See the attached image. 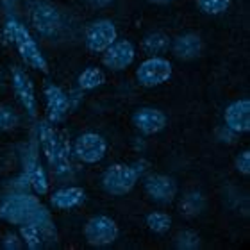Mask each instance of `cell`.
<instances>
[{
  "label": "cell",
  "instance_id": "5bb4252c",
  "mask_svg": "<svg viewBox=\"0 0 250 250\" xmlns=\"http://www.w3.org/2000/svg\"><path fill=\"white\" fill-rule=\"evenodd\" d=\"M136 129L143 134H156L167 127V116L156 107H141L132 116Z\"/></svg>",
  "mask_w": 250,
  "mask_h": 250
},
{
  "label": "cell",
  "instance_id": "30bf717a",
  "mask_svg": "<svg viewBox=\"0 0 250 250\" xmlns=\"http://www.w3.org/2000/svg\"><path fill=\"white\" fill-rule=\"evenodd\" d=\"M11 75H13V88H15L20 104L23 105V109L29 115L36 116V95H34V84H32L31 77L18 66L13 68Z\"/></svg>",
  "mask_w": 250,
  "mask_h": 250
},
{
  "label": "cell",
  "instance_id": "277c9868",
  "mask_svg": "<svg viewBox=\"0 0 250 250\" xmlns=\"http://www.w3.org/2000/svg\"><path fill=\"white\" fill-rule=\"evenodd\" d=\"M141 167H143V163H138V165H122V163L113 165L102 175V186L111 195H116V197L125 195L138 183V179L143 172Z\"/></svg>",
  "mask_w": 250,
  "mask_h": 250
},
{
  "label": "cell",
  "instance_id": "d6986e66",
  "mask_svg": "<svg viewBox=\"0 0 250 250\" xmlns=\"http://www.w3.org/2000/svg\"><path fill=\"white\" fill-rule=\"evenodd\" d=\"M77 83H79V88L81 89L89 91V89H95V88H99V86H102V84L105 83V75L100 68L89 66L79 75Z\"/></svg>",
  "mask_w": 250,
  "mask_h": 250
},
{
  "label": "cell",
  "instance_id": "ba28073f",
  "mask_svg": "<svg viewBox=\"0 0 250 250\" xmlns=\"http://www.w3.org/2000/svg\"><path fill=\"white\" fill-rule=\"evenodd\" d=\"M116 27L111 20H97L86 29V47L91 52H104L111 43L116 42Z\"/></svg>",
  "mask_w": 250,
  "mask_h": 250
},
{
  "label": "cell",
  "instance_id": "2e32d148",
  "mask_svg": "<svg viewBox=\"0 0 250 250\" xmlns=\"http://www.w3.org/2000/svg\"><path fill=\"white\" fill-rule=\"evenodd\" d=\"M23 167H25L23 177L27 179L29 186H32V189H34L38 195H45V193L48 191V179H47V173H45V170H43V167H42V163L38 159L34 148H31L29 154L25 156Z\"/></svg>",
  "mask_w": 250,
  "mask_h": 250
},
{
  "label": "cell",
  "instance_id": "8992f818",
  "mask_svg": "<svg viewBox=\"0 0 250 250\" xmlns=\"http://www.w3.org/2000/svg\"><path fill=\"white\" fill-rule=\"evenodd\" d=\"M105 152H107V143L102 136L95 132H84L73 143V154L77 156V159L89 165L102 161Z\"/></svg>",
  "mask_w": 250,
  "mask_h": 250
},
{
  "label": "cell",
  "instance_id": "3957f363",
  "mask_svg": "<svg viewBox=\"0 0 250 250\" xmlns=\"http://www.w3.org/2000/svg\"><path fill=\"white\" fill-rule=\"evenodd\" d=\"M42 208L43 204L32 195H27V193L9 195L0 204V220H5L13 225L27 224L36 218Z\"/></svg>",
  "mask_w": 250,
  "mask_h": 250
},
{
  "label": "cell",
  "instance_id": "4fadbf2b",
  "mask_svg": "<svg viewBox=\"0 0 250 250\" xmlns=\"http://www.w3.org/2000/svg\"><path fill=\"white\" fill-rule=\"evenodd\" d=\"M225 125L236 134L247 132L250 129V100H236L232 104L227 105L225 109Z\"/></svg>",
  "mask_w": 250,
  "mask_h": 250
},
{
  "label": "cell",
  "instance_id": "484cf974",
  "mask_svg": "<svg viewBox=\"0 0 250 250\" xmlns=\"http://www.w3.org/2000/svg\"><path fill=\"white\" fill-rule=\"evenodd\" d=\"M198 236L193 230H184L177 236V247L179 249H197L198 247Z\"/></svg>",
  "mask_w": 250,
  "mask_h": 250
},
{
  "label": "cell",
  "instance_id": "6da1fadb",
  "mask_svg": "<svg viewBox=\"0 0 250 250\" xmlns=\"http://www.w3.org/2000/svg\"><path fill=\"white\" fill-rule=\"evenodd\" d=\"M4 40L7 43H13L18 48L21 59L27 64H31L32 68H36L40 72H47V59L43 58L36 40L31 36L27 27H23L16 20H7L4 27Z\"/></svg>",
  "mask_w": 250,
  "mask_h": 250
},
{
  "label": "cell",
  "instance_id": "83f0119b",
  "mask_svg": "<svg viewBox=\"0 0 250 250\" xmlns=\"http://www.w3.org/2000/svg\"><path fill=\"white\" fill-rule=\"evenodd\" d=\"M4 247L5 249H20V241H18V238L15 234H7L5 236Z\"/></svg>",
  "mask_w": 250,
  "mask_h": 250
},
{
  "label": "cell",
  "instance_id": "7c38bea8",
  "mask_svg": "<svg viewBox=\"0 0 250 250\" xmlns=\"http://www.w3.org/2000/svg\"><path fill=\"white\" fill-rule=\"evenodd\" d=\"M32 23L43 36H52L61 27V16L50 4H36L32 11Z\"/></svg>",
  "mask_w": 250,
  "mask_h": 250
},
{
  "label": "cell",
  "instance_id": "7402d4cb",
  "mask_svg": "<svg viewBox=\"0 0 250 250\" xmlns=\"http://www.w3.org/2000/svg\"><path fill=\"white\" fill-rule=\"evenodd\" d=\"M202 208H204V197L197 191L188 193L186 197L181 200V213L184 216H195V214H198L202 211Z\"/></svg>",
  "mask_w": 250,
  "mask_h": 250
},
{
  "label": "cell",
  "instance_id": "52a82bcc",
  "mask_svg": "<svg viewBox=\"0 0 250 250\" xmlns=\"http://www.w3.org/2000/svg\"><path fill=\"white\" fill-rule=\"evenodd\" d=\"M84 236L89 245L105 247L118 238V227L109 216H93L84 227Z\"/></svg>",
  "mask_w": 250,
  "mask_h": 250
},
{
  "label": "cell",
  "instance_id": "cb8c5ba5",
  "mask_svg": "<svg viewBox=\"0 0 250 250\" xmlns=\"http://www.w3.org/2000/svg\"><path fill=\"white\" fill-rule=\"evenodd\" d=\"M197 4L206 15H222L227 11L230 0H197Z\"/></svg>",
  "mask_w": 250,
  "mask_h": 250
},
{
  "label": "cell",
  "instance_id": "8fae6325",
  "mask_svg": "<svg viewBox=\"0 0 250 250\" xmlns=\"http://www.w3.org/2000/svg\"><path fill=\"white\" fill-rule=\"evenodd\" d=\"M145 191L152 200L159 204H168L177 195V184L172 177L156 173L145 179Z\"/></svg>",
  "mask_w": 250,
  "mask_h": 250
},
{
  "label": "cell",
  "instance_id": "9c48e42d",
  "mask_svg": "<svg viewBox=\"0 0 250 250\" xmlns=\"http://www.w3.org/2000/svg\"><path fill=\"white\" fill-rule=\"evenodd\" d=\"M136 56L134 45L129 40H120V42L111 43L109 47L104 50V64L115 72L125 70L132 64Z\"/></svg>",
  "mask_w": 250,
  "mask_h": 250
},
{
  "label": "cell",
  "instance_id": "ffe728a7",
  "mask_svg": "<svg viewBox=\"0 0 250 250\" xmlns=\"http://www.w3.org/2000/svg\"><path fill=\"white\" fill-rule=\"evenodd\" d=\"M168 47H170V38L163 32H152L143 40V50L150 56L167 52Z\"/></svg>",
  "mask_w": 250,
  "mask_h": 250
},
{
  "label": "cell",
  "instance_id": "d4e9b609",
  "mask_svg": "<svg viewBox=\"0 0 250 250\" xmlns=\"http://www.w3.org/2000/svg\"><path fill=\"white\" fill-rule=\"evenodd\" d=\"M18 125V115L9 105H0V130H11Z\"/></svg>",
  "mask_w": 250,
  "mask_h": 250
},
{
  "label": "cell",
  "instance_id": "e0dca14e",
  "mask_svg": "<svg viewBox=\"0 0 250 250\" xmlns=\"http://www.w3.org/2000/svg\"><path fill=\"white\" fill-rule=\"evenodd\" d=\"M86 200V193H84L83 188L77 186H68V188H61L58 191L52 193L50 197V202H52L54 208L58 209H72L77 208Z\"/></svg>",
  "mask_w": 250,
  "mask_h": 250
},
{
  "label": "cell",
  "instance_id": "f546056e",
  "mask_svg": "<svg viewBox=\"0 0 250 250\" xmlns=\"http://www.w3.org/2000/svg\"><path fill=\"white\" fill-rule=\"evenodd\" d=\"M150 2H156V4H167V2H172V0H150Z\"/></svg>",
  "mask_w": 250,
  "mask_h": 250
},
{
  "label": "cell",
  "instance_id": "9a60e30c",
  "mask_svg": "<svg viewBox=\"0 0 250 250\" xmlns=\"http://www.w3.org/2000/svg\"><path fill=\"white\" fill-rule=\"evenodd\" d=\"M45 99H47L48 122H52V124L61 122L66 116L68 109H70L68 95L56 84H47L45 86Z\"/></svg>",
  "mask_w": 250,
  "mask_h": 250
},
{
  "label": "cell",
  "instance_id": "4316f807",
  "mask_svg": "<svg viewBox=\"0 0 250 250\" xmlns=\"http://www.w3.org/2000/svg\"><path fill=\"white\" fill-rule=\"evenodd\" d=\"M236 168L240 170L241 173H250V152L245 150L241 152L240 156L236 157Z\"/></svg>",
  "mask_w": 250,
  "mask_h": 250
},
{
  "label": "cell",
  "instance_id": "f1b7e54d",
  "mask_svg": "<svg viewBox=\"0 0 250 250\" xmlns=\"http://www.w3.org/2000/svg\"><path fill=\"white\" fill-rule=\"evenodd\" d=\"M89 4L95 5V7H105V5H109L113 0H88Z\"/></svg>",
  "mask_w": 250,
  "mask_h": 250
},
{
  "label": "cell",
  "instance_id": "ac0fdd59",
  "mask_svg": "<svg viewBox=\"0 0 250 250\" xmlns=\"http://www.w3.org/2000/svg\"><path fill=\"white\" fill-rule=\"evenodd\" d=\"M202 50V42L197 34H184L173 42V52L181 59H195Z\"/></svg>",
  "mask_w": 250,
  "mask_h": 250
},
{
  "label": "cell",
  "instance_id": "5b68a950",
  "mask_svg": "<svg viewBox=\"0 0 250 250\" xmlns=\"http://www.w3.org/2000/svg\"><path fill=\"white\" fill-rule=\"evenodd\" d=\"M138 83L145 88H154L168 83L172 77V62L159 56H152L146 61H143L136 72Z\"/></svg>",
  "mask_w": 250,
  "mask_h": 250
},
{
  "label": "cell",
  "instance_id": "7a4b0ae2",
  "mask_svg": "<svg viewBox=\"0 0 250 250\" xmlns=\"http://www.w3.org/2000/svg\"><path fill=\"white\" fill-rule=\"evenodd\" d=\"M38 138H40L43 154L47 156L54 172L61 173V175L70 172L72 165H70V157H68V148L58 136V132L54 130L52 125L48 122H42L38 127Z\"/></svg>",
  "mask_w": 250,
  "mask_h": 250
},
{
  "label": "cell",
  "instance_id": "603a6c76",
  "mask_svg": "<svg viewBox=\"0 0 250 250\" xmlns=\"http://www.w3.org/2000/svg\"><path fill=\"white\" fill-rule=\"evenodd\" d=\"M146 225H148L150 230H154L157 234H163V232L170 230V227H172V218H170L167 213H150L146 216Z\"/></svg>",
  "mask_w": 250,
  "mask_h": 250
},
{
  "label": "cell",
  "instance_id": "44dd1931",
  "mask_svg": "<svg viewBox=\"0 0 250 250\" xmlns=\"http://www.w3.org/2000/svg\"><path fill=\"white\" fill-rule=\"evenodd\" d=\"M20 234H21V240L25 241V245L31 250L42 249V245H43L42 234H40V229H38L34 224H31V222L21 224L20 225Z\"/></svg>",
  "mask_w": 250,
  "mask_h": 250
}]
</instances>
